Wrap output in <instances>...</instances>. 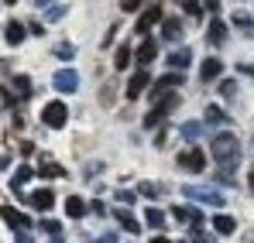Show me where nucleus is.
I'll return each instance as SVG.
<instances>
[{
  "instance_id": "nucleus-1",
  "label": "nucleus",
  "mask_w": 254,
  "mask_h": 243,
  "mask_svg": "<svg viewBox=\"0 0 254 243\" xmlns=\"http://www.w3.org/2000/svg\"><path fill=\"white\" fill-rule=\"evenodd\" d=\"M210 154L220 161V178L223 182H230V168H234V161L241 158V144H237V137L234 134H216L210 141Z\"/></svg>"
},
{
  "instance_id": "nucleus-2",
  "label": "nucleus",
  "mask_w": 254,
  "mask_h": 243,
  "mask_svg": "<svg viewBox=\"0 0 254 243\" xmlns=\"http://www.w3.org/2000/svg\"><path fill=\"white\" fill-rule=\"evenodd\" d=\"M69 120V110H65V103H59V99H52V103H45L42 110V123L45 127H52V130H62Z\"/></svg>"
},
{
  "instance_id": "nucleus-3",
  "label": "nucleus",
  "mask_w": 254,
  "mask_h": 243,
  "mask_svg": "<svg viewBox=\"0 0 254 243\" xmlns=\"http://www.w3.org/2000/svg\"><path fill=\"white\" fill-rule=\"evenodd\" d=\"M179 168H182V171H203V168H206V151H203V147L182 151V154H179Z\"/></svg>"
},
{
  "instance_id": "nucleus-4",
  "label": "nucleus",
  "mask_w": 254,
  "mask_h": 243,
  "mask_svg": "<svg viewBox=\"0 0 254 243\" xmlns=\"http://www.w3.org/2000/svg\"><path fill=\"white\" fill-rule=\"evenodd\" d=\"M52 86H55L59 93H76V89H79V72H76V69H59V72L52 76Z\"/></svg>"
},
{
  "instance_id": "nucleus-5",
  "label": "nucleus",
  "mask_w": 254,
  "mask_h": 243,
  "mask_svg": "<svg viewBox=\"0 0 254 243\" xmlns=\"http://www.w3.org/2000/svg\"><path fill=\"white\" fill-rule=\"evenodd\" d=\"M182 195H189V199H196V202H206V205H213V209L223 205V195H220L216 189H196V185H189V189H182Z\"/></svg>"
},
{
  "instance_id": "nucleus-6",
  "label": "nucleus",
  "mask_w": 254,
  "mask_h": 243,
  "mask_svg": "<svg viewBox=\"0 0 254 243\" xmlns=\"http://www.w3.org/2000/svg\"><path fill=\"white\" fill-rule=\"evenodd\" d=\"M158 21H162V7H158V3H151V7H144V10H141V17H137V28H134V31L148 38V31H151Z\"/></svg>"
},
{
  "instance_id": "nucleus-7",
  "label": "nucleus",
  "mask_w": 254,
  "mask_h": 243,
  "mask_svg": "<svg viewBox=\"0 0 254 243\" xmlns=\"http://www.w3.org/2000/svg\"><path fill=\"white\" fill-rule=\"evenodd\" d=\"M0 216H3V223H7L14 233H28V226H31V219H28L24 212H17L14 205H3V209H0Z\"/></svg>"
},
{
  "instance_id": "nucleus-8",
  "label": "nucleus",
  "mask_w": 254,
  "mask_h": 243,
  "mask_svg": "<svg viewBox=\"0 0 254 243\" xmlns=\"http://www.w3.org/2000/svg\"><path fill=\"white\" fill-rule=\"evenodd\" d=\"M172 216H175L179 223H189L192 230H199V226L206 223V219H203V212H199V209H192V205H175V209H172Z\"/></svg>"
},
{
  "instance_id": "nucleus-9",
  "label": "nucleus",
  "mask_w": 254,
  "mask_h": 243,
  "mask_svg": "<svg viewBox=\"0 0 254 243\" xmlns=\"http://www.w3.org/2000/svg\"><path fill=\"white\" fill-rule=\"evenodd\" d=\"M155 55H158V41H155V38H144L141 45H137V51H134V62L144 69V65H151V62H155Z\"/></svg>"
},
{
  "instance_id": "nucleus-10",
  "label": "nucleus",
  "mask_w": 254,
  "mask_h": 243,
  "mask_svg": "<svg viewBox=\"0 0 254 243\" xmlns=\"http://www.w3.org/2000/svg\"><path fill=\"white\" fill-rule=\"evenodd\" d=\"M151 86V76H148V69H137L134 76H130V82H127V99H137L144 89Z\"/></svg>"
},
{
  "instance_id": "nucleus-11",
  "label": "nucleus",
  "mask_w": 254,
  "mask_h": 243,
  "mask_svg": "<svg viewBox=\"0 0 254 243\" xmlns=\"http://www.w3.org/2000/svg\"><path fill=\"white\" fill-rule=\"evenodd\" d=\"M28 205H35V209L48 212V209L55 205V192H52V189H38V192H31V195H28Z\"/></svg>"
},
{
  "instance_id": "nucleus-12",
  "label": "nucleus",
  "mask_w": 254,
  "mask_h": 243,
  "mask_svg": "<svg viewBox=\"0 0 254 243\" xmlns=\"http://www.w3.org/2000/svg\"><path fill=\"white\" fill-rule=\"evenodd\" d=\"M151 86H155V89H151L155 96H158V93L169 96V93H175V86H182V76H179V72H169V76H162L158 82H151Z\"/></svg>"
},
{
  "instance_id": "nucleus-13",
  "label": "nucleus",
  "mask_w": 254,
  "mask_h": 243,
  "mask_svg": "<svg viewBox=\"0 0 254 243\" xmlns=\"http://www.w3.org/2000/svg\"><path fill=\"white\" fill-rule=\"evenodd\" d=\"M189 62H192V51H189V48H179V51H172V55H169V65H172V69H182V72H186V69H189Z\"/></svg>"
},
{
  "instance_id": "nucleus-14",
  "label": "nucleus",
  "mask_w": 254,
  "mask_h": 243,
  "mask_svg": "<svg viewBox=\"0 0 254 243\" xmlns=\"http://www.w3.org/2000/svg\"><path fill=\"white\" fill-rule=\"evenodd\" d=\"M206 41H210V45H223V41H227V24H223V21H213L210 31H206Z\"/></svg>"
},
{
  "instance_id": "nucleus-15",
  "label": "nucleus",
  "mask_w": 254,
  "mask_h": 243,
  "mask_svg": "<svg viewBox=\"0 0 254 243\" xmlns=\"http://www.w3.org/2000/svg\"><path fill=\"white\" fill-rule=\"evenodd\" d=\"M234 226H237V219H234V216H223V212H220V216H213V230H216V233H223V237H227V233H234Z\"/></svg>"
},
{
  "instance_id": "nucleus-16",
  "label": "nucleus",
  "mask_w": 254,
  "mask_h": 243,
  "mask_svg": "<svg viewBox=\"0 0 254 243\" xmlns=\"http://www.w3.org/2000/svg\"><path fill=\"white\" fill-rule=\"evenodd\" d=\"M220 72H223V62H220V58H206V62H203V69H199V76H203L206 82L216 79Z\"/></svg>"
},
{
  "instance_id": "nucleus-17",
  "label": "nucleus",
  "mask_w": 254,
  "mask_h": 243,
  "mask_svg": "<svg viewBox=\"0 0 254 243\" xmlns=\"http://www.w3.org/2000/svg\"><path fill=\"white\" fill-rule=\"evenodd\" d=\"M86 209H89V205H86L83 199H79V195H69V199H65V212H69L72 219H79V216H86Z\"/></svg>"
},
{
  "instance_id": "nucleus-18",
  "label": "nucleus",
  "mask_w": 254,
  "mask_h": 243,
  "mask_svg": "<svg viewBox=\"0 0 254 243\" xmlns=\"http://www.w3.org/2000/svg\"><path fill=\"white\" fill-rule=\"evenodd\" d=\"M24 35H28V31H24V24H21V21H10V24H7V35H3V38L10 41V45H21V41H24Z\"/></svg>"
},
{
  "instance_id": "nucleus-19",
  "label": "nucleus",
  "mask_w": 254,
  "mask_h": 243,
  "mask_svg": "<svg viewBox=\"0 0 254 243\" xmlns=\"http://www.w3.org/2000/svg\"><path fill=\"white\" fill-rule=\"evenodd\" d=\"M114 216H117V223H121V226H124L127 233H137V230H141V223H137V219H134V216H130V212H127V209H117V212H114Z\"/></svg>"
},
{
  "instance_id": "nucleus-20",
  "label": "nucleus",
  "mask_w": 254,
  "mask_h": 243,
  "mask_svg": "<svg viewBox=\"0 0 254 243\" xmlns=\"http://www.w3.org/2000/svg\"><path fill=\"white\" fill-rule=\"evenodd\" d=\"M31 175H35V168H17V175L10 178V189H14V192H21V185H28V182H31Z\"/></svg>"
},
{
  "instance_id": "nucleus-21",
  "label": "nucleus",
  "mask_w": 254,
  "mask_h": 243,
  "mask_svg": "<svg viewBox=\"0 0 254 243\" xmlns=\"http://www.w3.org/2000/svg\"><path fill=\"white\" fill-rule=\"evenodd\" d=\"M144 223H148V226H151V230H162V226H165V212H162V209H155V205H151V209H148V212H144Z\"/></svg>"
},
{
  "instance_id": "nucleus-22",
  "label": "nucleus",
  "mask_w": 254,
  "mask_h": 243,
  "mask_svg": "<svg viewBox=\"0 0 254 243\" xmlns=\"http://www.w3.org/2000/svg\"><path fill=\"white\" fill-rule=\"evenodd\" d=\"M162 28H165L162 35H165L169 41H175L179 35H182V21H179V17H165V24H162Z\"/></svg>"
},
{
  "instance_id": "nucleus-23",
  "label": "nucleus",
  "mask_w": 254,
  "mask_h": 243,
  "mask_svg": "<svg viewBox=\"0 0 254 243\" xmlns=\"http://www.w3.org/2000/svg\"><path fill=\"white\" fill-rule=\"evenodd\" d=\"M134 58L130 45H117V58H114V69H127V62Z\"/></svg>"
},
{
  "instance_id": "nucleus-24",
  "label": "nucleus",
  "mask_w": 254,
  "mask_h": 243,
  "mask_svg": "<svg viewBox=\"0 0 254 243\" xmlns=\"http://www.w3.org/2000/svg\"><path fill=\"white\" fill-rule=\"evenodd\" d=\"M206 123H227V113H223L220 106H210V110H206Z\"/></svg>"
},
{
  "instance_id": "nucleus-25",
  "label": "nucleus",
  "mask_w": 254,
  "mask_h": 243,
  "mask_svg": "<svg viewBox=\"0 0 254 243\" xmlns=\"http://www.w3.org/2000/svg\"><path fill=\"white\" fill-rule=\"evenodd\" d=\"M234 24H237V28H244V35H254V31H251L254 24H251V17H248V14H234Z\"/></svg>"
},
{
  "instance_id": "nucleus-26",
  "label": "nucleus",
  "mask_w": 254,
  "mask_h": 243,
  "mask_svg": "<svg viewBox=\"0 0 254 243\" xmlns=\"http://www.w3.org/2000/svg\"><path fill=\"white\" fill-rule=\"evenodd\" d=\"M62 14H65V3H55V7H48V10H45V21H59Z\"/></svg>"
},
{
  "instance_id": "nucleus-27",
  "label": "nucleus",
  "mask_w": 254,
  "mask_h": 243,
  "mask_svg": "<svg viewBox=\"0 0 254 243\" xmlns=\"http://www.w3.org/2000/svg\"><path fill=\"white\" fill-rule=\"evenodd\" d=\"M42 230H45V233H52V237H59L62 223H59V219H42Z\"/></svg>"
},
{
  "instance_id": "nucleus-28",
  "label": "nucleus",
  "mask_w": 254,
  "mask_h": 243,
  "mask_svg": "<svg viewBox=\"0 0 254 243\" xmlns=\"http://www.w3.org/2000/svg\"><path fill=\"white\" fill-rule=\"evenodd\" d=\"M14 89H17L21 96H28V93H31V82H28V76H17V79H14Z\"/></svg>"
},
{
  "instance_id": "nucleus-29",
  "label": "nucleus",
  "mask_w": 254,
  "mask_h": 243,
  "mask_svg": "<svg viewBox=\"0 0 254 243\" xmlns=\"http://www.w3.org/2000/svg\"><path fill=\"white\" fill-rule=\"evenodd\" d=\"M55 55H59V58H72V55H76V48H72L69 41H62V45L55 48Z\"/></svg>"
},
{
  "instance_id": "nucleus-30",
  "label": "nucleus",
  "mask_w": 254,
  "mask_h": 243,
  "mask_svg": "<svg viewBox=\"0 0 254 243\" xmlns=\"http://www.w3.org/2000/svg\"><path fill=\"white\" fill-rule=\"evenodd\" d=\"M141 195L155 199V195H158V185H155V182H144V185H141Z\"/></svg>"
},
{
  "instance_id": "nucleus-31",
  "label": "nucleus",
  "mask_w": 254,
  "mask_h": 243,
  "mask_svg": "<svg viewBox=\"0 0 254 243\" xmlns=\"http://www.w3.org/2000/svg\"><path fill=\"white\" fill-rule=\"evenodd\" d=\"M182 10H186V14H192V17H199V14H203V7H199V3H192V0H189V3H182Z\"/></svg>"
},
{
  "instance_id": "nucleus-32",
  "label": "nucleus",
  "mask_w": 254,
  "mask_h": 243,
  "mask_svg": "<svg viewBox=\"0 0 254 243\" xmlns=\"http://www.w3.org/2000/svg\"><path fill=\"white\" fill-rule=\"evenodd\" d=\"M182 134L186 137H199V123H182Z\"/></svg>"
},
{
  "instance_id": "nucleus-33",
  "label": "nucleus",
  "mask_w": 254,
  "mask_h": 243,
  "mask_svg": "<svg viewBox=\"0 0 254 243\" xmlns=\"http://www.w3.org/2000/svg\"><path fill=\"white\" fill-rule=\"evenodd\" d=\"M38 175H62V168H59V164H42Z\"/></svg>"
},
{
  "instance_id": "nucleus-34",
  "label": "nucleus",
  "mask_w": 254,
  "mask_h": 243,
  "mask_svg": "<svg viewBox=\"0 0 254 243\" xmlns=\"http://www.w3.org/2000/svg\"><path fill=\"white\" fill-rule=\"evenodd\" d=\"M117 199H121V202H127V205H130V202H134V199H137V195H134V192H117Z\"/></svg>"
},
{
  "instance_id": "nucleus-35",
  "label": "nucleus",
  "mask_w": 254,
  "mask_h": 243,
  "mask_svg": "<svg viewBox=\"0 0 254 243\" xmlns=\"http://www.w3.org/2000/svg\"><path fill=\"white\" fill-rule=\"evenodd\" d=\"M137 7H141L137 0H124V3H121V10H137Z\"/></svg>"
},
{
  "instance_id": "nucleus-36",
  "label": "nucleus",
  "mask_w": 254,
  "mask_h": 243,
  "mask_svg": "<svg viewBox=\"0 0 254 243\" xmlns=\"http://www.w3.org/2000/svg\"><path fill=\"white\" fill-rule=\"evenodd\" d=\"M14 243H31V233H14Z\"/></svg>"
},
{
  "instance_id": "nucleus-37",
  "label": "nucleus",
  "mask_w": 254,
  "mask_h": 243,
  "mask_svg": "<svg viewBox=\"0 0 254 243\" xmlns=\"http://www.w3.org/2000/svg\"><path fill=\"white\" fill-rule=\"evenodd\" d=\"M192 237H196V243H213V240H203V233H199V230H192Z\"/></svg>"
},
{
  "instance_id": "nucleus-38",
  "label": "nucleus",
  "mask_w": 254,
  "mask_h": 243,
  "mask_svg": "<svg viewBox=\"0 0 254 243\" xmlns=\"http://www.w3.org/2000/svg\"><path fill=\"white\" fill-rule=\"evenodd\" d=\"M151 243H169V237H155V240H151Z\"/></svg>"
},
{
  "instance_id": "nucleus-39",
  "label": "nucleus",
  "mask_w": 254,
  "mask_h": 243,
  "mask_svg": "<svg viewBox=\"0 0 254 243\" xmlns=\"http://www.w3.org/2000/svg\"><path fill=\"white\" fill-rule=\"evenodd\" d=\"M251 192H254V168H251Z\"/></svg>"
},
{
  "instance_id": "nucleus-40",
  "label": "nucleus",
  "mask_w": 254,
  "mask_h": 243,
  "mask_svg": "<svg viewBox=\"0 0 254 243\" xmlns=\"http://www.w3.org/2000/svg\"><path fill=\"white\" fill-rule=\"evenodd\" d=\"M52 243H62V240H59V237H52Z\"/></svg>"
}]
</instances>
